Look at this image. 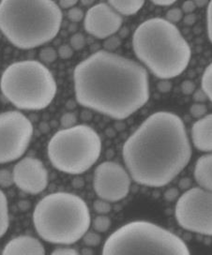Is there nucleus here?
<instances>
[{
  "instance_id": "obj_1",
  "label": "nucleus",
  "mask_w": 212,
  "mask_h": 255,
  "mask_svg": "<svg viewBox=\"0 0 212 255\" xmlns=\"http://www.w3.org/2000/svg\"><path fill=\"white\" fill-rule=\"evenodd\" d=\"M74 90L79 104L115 120H125L150 99L149 75L136 61L104 50L75 67Z\"/></svg>"
},
{
  "instance_id": "obj_2",
  "label": "nucleus",
  "mask_w": 212,
  "mask_h": 255,
  "mask_svg": "<svg viewBox=\"0 0 212 255\" xmlns=\"http://www.w3.org/2000/svg\"><path fill=\"white\" fill-rule=\"evenodd\" d=\"M122 155L136 183L160 188L170 183L192 157L185 125L171 112H157L126 141Z\"/></svg>"
},
{
  "instance_id": "obj_3",
  "label": "nucleus",
  "mask_w": 212,
  "mask_h": 255,
  "mask_svg": "<svg viewBox=\"0 0 212 255\" xmlns=\"http://www.w3.org/2000/svg\"><path fill=\"white\" fill-rule=\"evenodd\" d=\"M133 46L139 60L162 80L179 76L188 67L192 56L179 28L160 17L143 22L135 29Z\"/></svg>"
},
{
  "instance_id": "obj_4",
  "label": "nucleus",
  "mask_w": 212,
  "mask_h": 255,
  "mask_svg": "<svg viewBox=\"0 0 212 255\" xmlns=\"http://www.w3.org/2000/svg\"><path fill=\"white\" fill-rule=\"evenodd\" d=\"M61 23L62 11L55 1L0 2V31L15 47L26 50L47 43Z\"/></svg>"
},
{
  "instance_id": "obj_5",
  "label": "nucleus",
  "mask_w": 212,
  "mask_h": 255,
  "mask_svg": "<svg viewBox=\"0 0 212 255\" xmlns=\"http://www.w3.org/2000/svg\"><path fill=\"white\" fill-rule=\"evenodd\" d=\"M91 223L87 203L70 192H54L39 201L33 212L39 237L53 244L71 245L88 231Z\"/></svg>"
},
{
  "instance_id": "obj_6",
  "label": "nucleus",
  "mask_w": 212,
  "mask_h": 255,
  "mask_svg": "<svg viewBox=\"0 0 212 255\" xmlns=\"http://www.w3.org/2000/svg\"><path fill=\"white\" fill-rule=\"evenodd\" d=\"M3 95L18 109L38 111L55 99L57 86L52 72L37 60L10 64L0 80Z\"/></svg>"
},
{
  "instance_id": "obj_7",
  "label": "nucleus",
  "mask_w": 212,
  "mask_h": 255,
  "mask_svg": "<svg viewBox=\"0 0 212 255\" xmlns=\"http://www.w3.org/2000/svg\"><path fill=\"white\" fill-rule=\"evenodd\" d=\"M102 255H191L182 239L157 224L135 221L106 239Z\"/></svg>"
},
{
  "instance_id": "obj_8",
  "label": "nucleus",
  "mask_w": 212,
  "mask_h": 255,
  "mask_svg": "<svg viewBox=\"0 0 212 255\" xmlns=\"http://www.w3.org/2000/svg\"><path fill=\"white\" fill-rule=\"evenodd\" d=\"M102 140L87 125H76L55 132L49 141L48 158L60 172L79 175L92 167L100 158Z\"/></svg>"
},
{
  "instance_id": "obj_9",
  "label": "nucleus",
  "mask_w": 212,
  "mask_h": 255,
  "mask_svg": "<svg viewBox=\"0 0 212 255\" xmlns=\"http://www.w3.org/2000/svg\"><path fill=\"white\" fill-rule=\"evenodd\" d=\"M176 219L182 228L204 236H212V191L193 188L178 200Z\"/></svg>"
},
{
  "instance_id": "obj_10",
  "label": "nucleus",
  "mask_w": 212,
  "mask_h": 255,
  "mask_svg": "<svg viewBox=\"0 0 212 255\" xmlns=\"http://www.w3.org/2000/svg\"><path fill=\"white\" fill-rule=\"evenodd\" d=\"M33 136L31 121L18 111L0 114V164L20 159Z\"/></svg>"
},
{
  "instance_id": "obj_11",
  "label": "nucleus",
  "mask_w": 212,
  "mask_h": 255,
  "mask_svg": "<svg viewBox=\"0 0 212 255\" xmlns=\"http://www.w3.org/2000/svg\"><path fill=\"white\" fill-rule=\"evenodd\" d=\"M93 187L100 199L109 203L124 199L131 188V176L125 168L114 161H104L96 168Z\"/></svg>"
},
{
  "instance_id": "obj_12",
  "label": "nucleus",
  "mask_w": 212,
  "mask_h": 255,
  "mask_svg": "<svg viewBox=\"0 0 212 255\" xmlns=\"http://www.w3.org/2000/svg\"><path fill=\"white\" fill-rule=\"evenodd\" d=\"M121 25V15L104 2L88 8L84 20L86 31L98 39H108L119 30Z\"/></svg>"
},
{
  "instance_id": "obj_13",
  "label": "nucleus",
  "mask_w": 212,
  "mask_h": 255,
  "mask_svg": "<svg viewBox=\"0 0 212 255\" xmlns=\"http://www.w3.org/2000/svg\"><path fill=\"white\" fill-rule=\"evenodd\" d=\"M12 175L16 186L29 194H39L47 187V170L41 160L33 157H26L18 161Z\"/></svg>"
},
{
  "instance_id": "obj_14",
  "label": "nucleus",
  "mask_w": 212,
  "mask_h": 255,
  "mask_svg": "<svg viewBox=\"0 0 212 255\" xmlns=\"http://www.w3.org/2000/svg\"><path fill=\"white\" fill-rule=\"evenodd\" d=\"M2 255H45V249L38 239L20 236L8 241Z\"/></svg>"
},
{
  "instance_id": "obj_15",
  "label": "nucleus",
  "mask_w": 212,
  "mask_h": 255,
  "mask_svg": "<svg viewBox=\"0 0 212 255\" xmlns=\"http://www.w3.org/2000/svg\"><path fill=\"white\" fill-rule=\"evenodd\" d=\"M192 140L198 150L212 151V114L206 115L193 125Z\"/></svg>"
},
{
  "instance_id": "obj_16",
  "label": "nucleus",
  "mask_w": 212,
  "mask_h": 255,
  "mask_svg": "<svg viewBox=\"0 0 212 255\" xmlns=\"http://www.w3.org/2000/svg\"><path fill=\"white\" fill-rule=\"evenodd\" d=\"M195 177L200 188L212 191V152L197 159Z\"/></svg>"
},
{
  "instance_id": "obj_17",
  "label": "nucleus",
  "mask_w": 212,
  "mask_h": 255,
  "mask_svg": "<svg viewBox=\"0 0 212 255\" xmlns=\"http://www.w3.org/2000/svg\"><path fill=\"white\" fill-rule=\"evenodd\" d=\"M108 4L120 15H134L144 6V1H109Z\"/></svg>"
},
{
  "instance_id": "obj_18",
  "label": "nucleus",
  "mask_w": 212,
  "mask_h": 255,
  "mask_svg": "<svg viewBox=\"0 0 212 255\" xmlns=\"http://www.w3.org/2000/svg\"><path fill=\"white\" fill-rule=\"evenodd\" d=\"M9 226L8 199L5 193L0 190V239L8 231Z\"/></svg>"
},
{
  "instance_id": "obj_19",
  "label": "nucleus",
  "mask_w": 212,
  "mask_h": 255,
  "mask_svg": "<svg viewBox=\"0 0 212 255\" xmlns=\"http://www.w3.org/2000/svg\"><path fill=\"white\" fill-rule=\"evenodd\" d=\"M202 89L208 99L212 102V63L210 64L205 70L202 76Z\"/></svg>"
},
{
  "instance_id": "obj_20",
  "label": "nucleus",
  "mask_w": 212,
  "mask_h": 255,
  "mask_svg": "<svg viewBox=\"0 0 212 255\" xmlns=\"http://www.w3.org/2000/svg\"><path fill=\"white\" fill-rule=\"evenodd\" d=\"M110 226V218H108L107 216L100 215L95 218L94 222H93L95 231H97L98 233H104V232L108 231Z\"/></svg>"
},
{
  "instance_id": "obj_21",
  "label": "nucleus",
  "mask_w": 212,
  "mask_h": 255,
  "mask_svg": "<svg viewBox=\"0 0 212 255\" xmlns=\"http://www.w3.org/2000/svg\"><path fill=\"white\" fill-rule=\"evenodd\" d=\"M58 56L57 52L55 51V49L53 47L42 48L39 52V58L43 61V62H46V63H53L55 62Z\"/></svg>"
},
{
  "instance_id": "obj_22",
  "label": "nucleus",
  "mask_w": 212,
  "mask_h": 255,
  "mask_svg": "<svg viewBox=\"0 0 212 255\" xmlns=\"http://www.w3.org/2000/svg\"><path fill=\"white\" fill-rule=\"evenodd\" d=\"M84 243L88 247H96L101 243V236L96 232H88L83 237Z\"/></svg>"
},
{
  "instance_id": "obj_23",
  "label": "nucleus",
  "mask_w": 212,
  "mask_h": 255,
  "mask_svg": "<svg viewBox=\"0 0 212 255\" xmlns=\"http://www.w3.org/2000/svg\"><path fill=\"white\" fill-rule=\"evenodd\" d=\"M93 207L95 211L100 215H106L112 209L110 203L102 199L96 200L93 204Z\"/></svg>"
},
{
  "instance_id": "obj_24",
  "label": "nucleus",
  "mask_w": 212,
  "mask_h": 255,
  "mask_svg": "<svg viewBox=\"0 0 212 255\" xmlns=\"http://www.w3.org/2000/svg\"><path fill=\"white\" fill-rule=\"evenodd\" d=\"M13 183V175L10 172L6 169L0 170V186L3 188H8Z\"/></svg>"
},
{
  "instance_id": "obj_25",
  "label": "nucleus",
  "mask_w": 212,
  "mask_h": 255,
  "mask_svg": "<svg viewBox=\"0 0 212 255\" xmlns=\"http://www.w3.org/2000/svg\"><path fill=\"white\" fill-rule=\"evenodd\" d=\"M86 45V39L82 33H75L71 38V46L73 50H81Z\"/></svg>"
},
{
  "instance_id": "obj_26",
  "label": "nucleus",
  "mask_w": 212,
  "mask_h": 255,
  "mask_svg": "<svg viewBox=\"0 0 212 255\" xmlns=\"http://www.w3.org/2000/svg\"><path fill=\"white\" fill-rule=\"evenodd\" d=\"M207 112H208L207 106L203 104H193L190 109V113H191L192 117L195 119H199V120L206 116Z\"/></svg>"
},
{
  "instance_id": "obj_27",
  "label": "nucleus",
  "mask_w": 212,
  "mask_h": 255,
  "mask_svg": "<svg viewBox=\"0 0 212 255\" xmlns=\"http://www.w3.org/2000/svg\"><path fill=\"white\" fill-rule=\"evenodd\" d=\"M183 18V11L180 8H170L166 12V20L172 24L180 22Z\"/></svg>"
},
{
  "instance_id": "obj_28",
  "label": "nucleus",
  "mask_w": 212,
  "mask_h": 255,
  "mask_svg": "<svg viewBox=\"0 0 212 255\" xmlns=\"http://www.w3.org/2000/svg\"><path fill=\"white\" fill-rule=\"evenodd\" d=\"M84 17H85L84 11L78 7H73L70 8L68 11V18L71 20V22L78 23Z\"/></svg>"
},
{
  "instance_id": "obj_29",
  "label": "nucleus",
  "mask_w": 212,
  "mask_h": 255,
  "mask_svg": "<svg viewBox=\"0 0 212 255\" xmlns=\"http://www.w3.org/2000/svg\"><path fill=\"white\" fill-rule=\"evenodd\" d=\"M60 121H61V126L64 128H69L74 126L76 122V117L71 113H67L63 116Z\"/></svg>"
},
{
  "instance_id": "obj_30",
  "label": "nucleus",
  "mask_w": 212,
  "mask_h": 255,
  "mask_svg": "<svg viewBox=\"0 0 212 255\" xmlns=\"http://www.w3.org/2000/svg\"><path fill=\"white\" fill-rule=\"evenodd\" d=\"M120 40L118 37L111 36L104 41V48L107 50V52H111L113 50H116L120 45Z\"/></svg>"
},
{
  "instance_id": "obj_31",
  "label": "nucleus",
  "mask_w": 212,
  "mask_h": 255,
  "mask_svg": "<svg viewBox=\"0 0 212 255\" xmlns=\"http://www.w3.org/2000/svg\"><path fill=\"white\" fill-rule=\"evenodd\" d=\"M181 91L184 95H191L196 91V84L191 80H185L181 84Z\"/></svg>"
},
{
  "instance_id": "obj_32",
  "label": "nucleus",
  "mask_w": 212,
  "mask_h": 255,
  "mask_svg": "<svg viewBox=\"0 0 212 255\" xmlns=\"http://www.w3.org/2000/svg\"><path fill=\"white\" fill-rule=\"evenodd\" d=\"M57 54L63 59H69L73 56V49L68 44H63L58 49Z\"/></svg>"
},
{
  "instance_id": "obj_33",
  "label": "nucleus",
  "mask_w": 212,
  "mask_h": 255,
  "mask_svg": "<svg viewBox=\"0 0 212 255\" xmlns=\"http://www.w3.org/2000/svg\"><path fill=\"white\" fill-rule=\"evenodd\" d=\"M207 23H208V34L212 42V1L209 2L207 10Z\"/></svg>"
},
{
  "instance_id": "obj_34",
  "label": "nucleus",
  "mask_w": 212,
  "mask_h": 255,
  "mask_svg": "<svg viewBox=\"0 0 212 255\" xmlns=\"http://www.w3.org/2000/svg\"><path fill=\"white\" fill-rule=\"evenodd\" d=\"M158 90L162 93H167L172 89V83L169 80H162L157 85Z\"/></svg>"
},
{
  "instance_id": "obj_35",
  "label": "nucleus",
  "mask_w": 212,
  "mask_h": 255,
  "mask_svg": "<svg viewBox=\"0 0 212 255\" xmlns=\"http://www.w3.org/2000/svg\"><path fill=\"white\" fill-rule=\"evenodd\" d=\"M51 255H80L78 252L71 248H59L55 250Z\"/></svg>"
},
{
  "instance_id": "obj_36",
  "label": "nucleus",
  "mask_w": 212,
  "mask_h": 255,
  "mask_svg": "<svg viewBox=\"0 0 212 255\" xmlns=\"http://www.w3.org/2000/svg\"><path fill=\"white\" fill-rule=\"evenodd\" d=\"M180 195V191L176 188H170L165 192V198L168 202H173Z\"/></svg>"
},
{
  "instance_id": "obj_37",
  "label": "nucleus",
  "mask_w": 212,
  "mask_h": 255,
  "mask_svg": "<svg viewBox=\"0 0 212 255\" xmlns=\"http://www.w3.org/2000/svg\"><path fill=\"white\" fill-rule=\"evenodd\" d=\"M208 97L206 95L203 89H198L194 93V100L197 104H202L207 101Z\"/></svg>"
},
{
  "instance_id": "obj_38",
  "label": "nucleus",
  "mask_w": 212,
  "mask_h": 255,
  "mask_svg": "<svg viewBox=\"0 0 212 255\" xmlns=\"http://www.w3.org/2000/svg\"><path fill=\"white\" fill-rule=\"evenodd\" d=\"M196 8H197V6H196L195 1H185L182 4V11H184L188 14L192 13L193 11H195Z\"/></svg>"
},
{
  "instance_id": "obj_39",
  "label": "nucleus",
  "mask_w": 212,
  "mask_h": 255,
  "mask_svg": "<svg viewBox=\"0 0 212 255\" xmlns=\"http://www.w3.org/2000/svg\"><path fill=\"white\" fill-rule=\"evenodd\" d=\"M77 3H78V1H76V0H61L57 4H58V6L60 7V8L70 9V8L75 7V5Z\"/></svg>"
},
{
  "instance_id": "obj_40",
  "label": "nucleus",
  "mask_w": 212,
  "mask_h": 255,
  "mask_svg": "<svg viewBox=\"0 0 212 255\" xmlns=\"http://www.w3.org/2000/svg\"><path fill=\"white\" fill-rule=\"evenodd\" d=\"M152 3L154 5L161 6V7H168V6H171L175 4L176 1H174V0H154V1H152Z\"/></svg>"
},
{
  "instance_id": "obj_41",
  "label": "nucleus",
  "mask_w": 212,
  "mask_h": 255,
  "mask_svg": "<svg viewBox=\"0 0 212 255\" xmlns=\"http://www.w3.org/2000/svg\"><path fill=\"white\" fill-rule=\"evenodd\" d=\"M191 185H192V180L188 178V177H184L180 181V185L179 186H180V188L182 189V190H188V189H190Z\"/></svg>"
},
{
  "instance_id": "obj_42",
  "label": "nucleus",
  "mask_w": 212,
  "mask_h": 255,
  "mask_svg": "<svg viewBox=\"0 0 212 255\" xmlns=\"http://www.w3.org/2000/svg\"><path fill=\"white\" fill-rule=\"evenodd\" d=\"M197 21V16L193 13H190L184 17V23L187 24V25H192V24H195Z\"/></svg>"
},
{
  "instance_id": "obj_43",
  "label": "nucleus",
  "mask_w": 212,
  "mask_h": 255,
  "mask_svg": "<svg viewBox=\"0 0 212 255\" xmlns=\"http://www.w3.org/2000/svg\"><path fill=\"white\" fill-rule=\"evenodd\" d=\"M196 3V6L198 8H203L205 6L209 5V2L208 1H205V0H198V1H195Z\"/></svg>"
},
{
  "instance_id": "obj_44",
  "label": "nucleus",
  "mask_w": 212,
  "mask_h": 255,
  "mask_svg": "<svg viewBox=\"0 0 212 255\" xmlns=\"http://www.w3.org/2000/svg\"><path fill=\"white\" fill-rule=\"evenodd\" d=\"M81 3H82V5H84V6H90V5H92V4H94V1H92V0H88V1H81Z\"/></svg>"
},
{
  "instance_id": "obj_45",
  "label": "nucleus",
  "mask_w": 212,
  "mask_h": 255,
  "mask_svg": "<svg viewBox=\"0 0 212 255\" xmlns=\"http://www.w3.org/2000/svg\"><path fill=\"white\" fill-rule=\"evenodd\" d=\"M83 255H92V251L90 249H85L83 251Z\"/></svg>"
}]
</instances>
